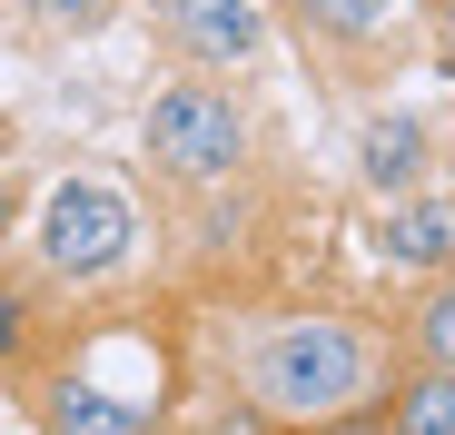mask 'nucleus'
I'll use <instances>...</instances> for the list:
<instances>
[{"instance_id": "obj_14", "label": "nucleus", "mask_w": 455, "mask_h": 435, "mask_svg": "<svg viewBox=\"0 0 455 435\" xmlns=\"http://www.w3.org/2000/svg\"><path fill=\"white\" fill-rule=\"evenodd\" d=\"M0 138H11V119H0Z\"/></svg>"}, {"instance_id": "obj_4", "label": "nucleus", "mask_w": 455, "mask_h": 435, "mask_svg": "<svg viewBox=\"0 0 455 435\" xmlns=\"http://www.w3.org/2000/svg\"><path fill=\"white\" fill-rule=\"evenodd\" d=\"M148 20H159L188 59H248L267 40V20L248 11V0H148Z\"/></svg>"}, {"instance_id": "obj_2", "label": "nucleus", "mask_w": 455, "mask_h": 435, "mask_svg": "<svg viewBox=\"0 0 455 435\" xmlns=\"http://www.w3.org/2000/svg\"><path fill=\"white\" fill-rule=\"evenodd\" d=\"M238 149H248V119L228 109L218 90L179 80V90L148 99V159H159L169 178H228V169H238Z\"/></svg>"}, {"instance_id": "obj_13", "label": "nucleus", "mask_w": 455, "mask_h": 435, "mask_svg": "<svg viewBox=\"0 0 455 435\" xmlns=\"http://www.w3.org/2000/svg\"><path fill=\"white\" fill-rule=\"evenodd\" d=\"M0 228H11V198H0Z\"/></svg>"}, {"instance_id": "obj_1", "label": "nucleus", "mask_w": 455, "mask_h": 435, "mask_svg": "<svg viewBox=\"0 0 455 435\" xmlns=\"http://www.w3.org/2000/svg\"><path fill=\"white\" fill-rule=\"evenodd\" d=\"M366 386H376V346L337 317H297V327L258 336V406H277V415L317 425V415L366 406Z\"/></svg>"}, {"instance_id": "obj_7", "label": "nucleus", "mask_w": 455, "mask_h": 435, "mask_svg": "<svg viewBox=\"0 0 455 435\" xmlns=\"http://www.w3.org/2000/svg\"><path fill=\"white\" fill-rule=\"evenodd\" d=\"M416 149H426L416 119H376V129H366V178H376V188H406V178H416Z\"/></svg>"}, {"instance_id": "obj_11", "label": "nucleus", "mask_w": 455, "mask_h": 435, "mask_svg": "<svg viewBox=\"0 0 455 435\" xmlns=\"http://www.w3.org/2000/svg\"><path fill=\"white\" fill-rule=\"evenodd\" d=\"M307 435H387V415H366V406H347V415H317Z\"/></svg>"}, {"instance_id": "obj_8", "label": "nucleus", "mask_w": 455, "mask_h": 435, "mask_svg": "<svg viewBox=\"0 0 455 435\" xmlns=\"http://www.w3.org/2000/svg\"><path fill=\"white\" fill-rule=\"evenodd\" d=\"M387 257H406V267H445V198H416L396 228H387Z\"/></svg>"}, {"instance_id": "obj_12", "label": "nucleus", "mask_w": 455, "mask_h": 435, "mask_svg": "<svg viewBox=\"0 0 455 435\" xmlns=\"http://www.w3.org/2000/svg\"><path fill=\"white\" fill-rule=\"evenodd\" d=\"M218 435H267V415H258V406H228V415H218Z\"/></svg>"}, {"instance_id": "obj_5", "label": "nucleus", "mask_w": 455, "mask_h": 435, "mask_svg": "<svg viewBox=\"0 0 455 435\" xmlns=\"http://www.w3.org/2000/svg\"><path fill=\"white\" fill-rule=\"evenodd\" d=\"M40 406H50V435H148L159 425V396H119V386H80V376H60Z\"/></svg>"}, {"instance_id": "obj_3", "label": "nucleus", "mask_w": 455, "mask_h": 435, "mask_svg": "<svg viewBox=\"0 0 455 435\" xmlns=\"http://www.w3.org/2000/svg\"><path fill=\"white\" fill-rule=\"evenodd\" d=\"M129 238H139V218H129V198L100 188V178H69V188H50V208H40V257H50L60 277L119 267Z\"/></svg>"}, {"instance_id": "obj_10", "label": "nucleus", "mask_w": 455, "mask_h": 435, "mask_svg": "<svg viewBox=\"0 0 455 435\" xmlns=\"http://www.w3.org/2000/svg\"><path fill=\"white\" fill-rule=\"evenodd\" d=\"M416 346H426V367L455 356V297H426V307H416Z\"/></svg>"}, {"instance_id": "obj_9", "label": "nucleus", "mask_w": 455, "mask_h": 435, "mask_svg": "<svg viewBox=\"0 0 455 435\" xmlns=\"http://www.w3.org/2000/svg\"><path fill=\"white\" fill-rule=\"evenodd\" d=\"M396 435H455V376H445V367H426V386L406 396Z\"/></svg>"}, {"instance_id": "obj_6", "label": "nucleus", "mask_w": 455, "mask_h": 435, "mask_svg": "<svg viewBox=\"0 0 455 435\" xmlns=\"http://www.w3.org/2000/svg\"><path fill=\"white\" fill-rule=\"evenodd\" d=\"M317 30H337V40H387L396 20H406V0H297Z\"/></svg>"}]
</instances>
